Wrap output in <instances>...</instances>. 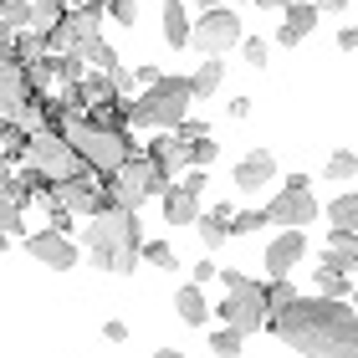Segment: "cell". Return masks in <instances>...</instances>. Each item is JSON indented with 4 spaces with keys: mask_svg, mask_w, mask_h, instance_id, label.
Here are the masks:
<instances>
[{
    "mask_svg": "<svg viewBox=\"0 0 358 358\" xmlns=\"http://www.w3.org/2000/svg\"><path fill=\"white\" fill-rule=\"evenodd\" d=\"M266 328L302 358H358V317L343 297H292Z\"/></svg>",
    "mask_w": 358,
    "mask_h": 358,
    "instance_id": "obj_1",
    "label": "cell"
},
{
    "mask_svg": "<svg viewBox=\"0 0 358 358\" xmlns=\"http://www.w3.org/2000/svg\"><path fill=\"white\" fill-rule=\"evenodd\" d=\"M83 246H87V266L108 271V276H134V266H138V246H143L138 210L113 205V210H103V215H92Z\"/></svg>",
    "mask_w": 358,
    "mask_h": 358,
    "instance_id": "obj_2",
    "label": "cell"
},
{
    "mask_svg": "<svg viewBox=\"0 0 358 358\" xmlns=\"http://www.w3.org/2000/svg\"><path fill=\"white\" fill-rule=\"evenodd\" d=\"M189 103H194L189 77H159L154 87L138 92V103H128V118L143 123V128H154V134H169L174 123L189 118Z\"/></svg>",
    "mask_w": 358,
    "mask_h": 358,
    "instance_id": "obj_3",
    "label": "cell"
},
{
    "mask_svg": "<svg viewBox=\"0 0 358 358\" xmlns=\"http://www.w3.org/2000/svg\"><path fill=\"white\" fill-rule=\"evenodd\" d=\"M21 164H31L36 174H46L52 185H62V179H72L77 169H83V159H77V149L57 134V128H36V134H26Z\"/></svg>",
    "mask_w": 358,
    "mask_h": 358,
    "instance_id": "obj_4",
    "label": "cell"
},
{
    "mask_svg": "<svg viewBox=\"0 0 358 358\" xmlns=\"http://www.w3.org/2000/svg\"><path fill=\"white\" fill-rule=\"evenodd\" d=\"M174 185V179L154 164L149 154H134L123 169H113V194H118V205H128V210H138L143 200H154V194H164Z\"/></svg>",
    "mask_w": 358,
    "mask_h": 358,
    "instance_id": "obj_5",
    "label": "cell"
},
{
    "mask_svg": "<svg viewBox=\"0 0 358 358\" xmlns=\"http://www.w3.org/2000/svg\"><path fill=\"white\" fill-rule=\"evenodd\" d=\"M189 46L200 57H225L231 46H241V15L231 6H210L200 21L189 26Z\"/></svg>",
    "mask_w": 358,
    "mask_h": 358,
    "instance_id": "obj_6",
    "label": "cell"
},
{
    "mask_svg": "<svg viewBox=\"0 0 358 358\" xmlns=\"http://www.w3.org/2000/svg\"><path fill=\"white\" fill-rule=\"evenodd\" d=\"M215 317L225 322V328H236V333H256V328H266V302H262V287L256 282H246V287H231L220 297V307H215Z\"/></svg>",
    "mask_w": 358,
    "mask_h": 358,
    "instance_id": "obj_7",
    "label": "cell"
},
{
    "mask_svg": "<svg viewBox=\"0 0 358 358\" xmlns=\"http://www.w3.org/2000/svg\"><path fill=\"white\" fill-rule=\"evenodd\" d=\"M97 21H103V6H92V10H67L52 31H46V52H52V57L83 52V41L97 36Z\"/></svg>",
    "mask_w": 358,
    "mask_h": 358,
    "instance_id": "obj_8",
    "label": "cell"
},
{
    "mask_svg": "<svg viewBox=\"0 0 358 358\" xmlns=\"http://www.w3.org/2000/svg\"><path fill=\"white\" fill-rule=\"evenodd\" d=\"M26 251L36 256L41 266H52V271H72L77 262H83V246H77L67 231H52V225L36 231V236H26Z\"/></svg>",
    "mask_w": 358,
    "mask_h": 358,
    "instance_id": "obj_9",
    "label": "cell"
},
{
    "mask_svg": "<svg viewBox=\"0 0 358 358\" xmlns=\"http://www.w3.org/2000/svg\"><path fill=\"white\" fill-rule=\"evenodd\" d=\"M317 210H322V205L313 200V189H287V185H282V194L266 205V220H271V225H297V231H302L307 220H317Z\"/></svg>",
    "mask_w": 358,
    "mask_h": 358,
    "instance_id": "obj_10",
    "label": "cell"
},
{
    "mask_svg": "<svg viewBox=\"0 0 358 358\" xmlns=\"http://www.w3.org/2000/svg\"><path fill=\"white\" fill-rule=\"evenodd\" d=\"M302 256H307V236L297 225H276V236L266 246V276H292V266H297Z\"/></svg>",
    "mask_w": 358,
    "mask_h": 358,
    "instance_id": "obj_11",
    "label": "cell"
},
{
    "mask_svg": "<svg viewBox=\"0 0 358 358\" xmlns=\"http://www.w3.org/2000/svg\"><path fill=\"white\" fill-rule=\"evenodd\" d=\"M317 6L313 0H287V10H282V31H276V41L282 46H297V41H307L317 31Z\"/></svg>",
    "mask_w": 358,
    "mask_h": 358,
    "instance_id": "obj_12",
    "label": "cell"
},
{
    "mask_svg": "<svg viewBox=\"0 0 358 358\" xmlns=\"http://www.w3.org/2000/svg\"><path fill=\"white\" fill-rule=\"evenodd\" d=\"M231 179H236V189H251V194L266 189L271 179H276V154H271V149H251V154L231 169Z\"/></svg>",
    "mask_w": 358,
    "mask_h": 358,
    "instance_id": "obj_13",
    "label": "cell"
},
{
    "mask_svg": "<svg viewBox=\"0 0 358 358\" xmlns=\"http://www.w3.org/2000/svg\"><path fill=\"white\" fill-rule=\"evenodd\" d=\"M31 97V83H26V67L21 62H0V118L15 113Z\"/></svg>",
    "mask_w": 358,
    "mask_h": 358,
    "instance_id": "obj_14",
    "label": "cell"
},
{
    "mask_svg": "<svg viewBox=\"0 0 358 358\" xmlns=\"http://www.w3.org/2000/svg\"><path fill=\"white\" fill-rule=\"evenodd\" d=\"M174 313H179V322H189V328H210V297H205V287L200 282L179 287L174 292Z\"/></svg>",
    "mask_w": 358,
    "mask_h": 358,
    "instance_id": "obj_15",
    "label": "cell"
},
{
    "mask_svg": "<svg viewBox=\"0 0 358 358\" xmlns=\"http://www.w3.org/2000/svg\"><path fill=\"white\" fill-rule=\"evenodd\" d=\"M143 154H149V159H154V164L164 169L169 179H174L179 169L189 164V143H179L174 134H154V143H149V149H143Z\"/></svg>",
    "mask_w": 358,
    "mask_h": 358,
    "instance_id": "obj_16",
    "label": "cell"
},
{
    "mask_svg": "<svg viewBox=\"0 0 358 358\" xmlns=\"http://www.w3.org/2000/svg\"><path fill=\"white\" fill-rule=\"evenodd\" d=\"M313 287H317V297H348V292H353V276H348L343 266H338L328 251H322V262H317V276H313Z\"/></svg>",
    "mask_w": 358,
    "mask_h": 358,
    "instance_id": "obj_17",
    "label": "cell"
},
{
    "mask_svg": "<svg viewBox=\"0 0 358 358\" xmlns=\"http://www.w3.org/2000/svg\"><path fill=\"white\" fill-rule=\"evenodd\" d=\"M159 200H164L159 210H164V220H169V225H194V215H200V200H194L189 189H179V185H169L164 194H159Z\"/></svg>",
    "mask_w": 358,
    "mask_h": 358,
    "instance_id": "obj_18",
    "label": "cell"
},
{
    "mask_svg": "<svg viewBox=\"0 0 358 358\" xmlns=\"http://www.w3.org/2000/svg\"><path fill=\"white\" fill-rule=\"evenodd\" d=\"M220 83H225V57H205L200 67L189 72V92H194V97H215Z\"/></svg>",
    "mask_w": 358,
    "mask_h": 358,
    "instance_id": "obj_19",
    "label": "cell"
},
{
    "mask_svg": "<svg viewBox=\"0 0 358 358\" xmlns=\"http://www.w3.org/2000/svg\"><path fill=\"white\" fill-rule=\"evenodd\" d=\"M189 6L185 0H164V41L169 46H189Z\"/></svg>",
    "mask_w": 358,
    "mask_h": 358,
    "instance_id": "obj_20",
    "label": "cell"
},
{
    "mask_svg": "<svg viewBox=\"0 0 358 358\" xmlns=\"http://www.w3.org/2000/svg\"><path fill=\"white\" fill-rule=\"evenodd\" d=\"M328 256H333L348 276H358V231H333V236H328Z\"/></svg>",
    "mask_w": 358,
    "mask_h": 358,
    "instance_id": "obj_21",
    "label": "cell"
},
{
    "mask_svg": "<svg viewBox=\"0 0 358 358\" xmlns=\"http://www.w3.org/2000/svg\"><path fill=\"white\" fill-rule=\"evenodd\" d=\"M62 15H67V6L62 0H31V15H26V31H36V36H46Z\"/></svg>",
    "mask_w": 358,
    "mask_h": 358,
    "instance_id": "obj_22",
    "label": "cell"
},
{
    "mask_svg": "<svg viewBox=\"0 0 358 358\" xmlns=\"http://www.w3.org/2000/svg\"><path fill=\"white\" fill-rule=\"evenodd\" d=\"M83 67H92V72H118V52L103 41V36H92V41H83Z\"/></svg>",
    "mask_w": 358,
    "mask_h": 358,
    "instance_id": "obj_23",
    "label": "cell"
},
{
    "mask_svg": "<svg viewBox=\"0 0 358 358\" xmlns=\"http://www.w3.org/2000/svg\"><path fill=\"white\" fill-rule=\"evenodd\" d=\"M328 220H333V231H358V189L338 194V200L328 205Z\"/></svg>",
    "mask_w": 358,
    "mask_h": 358,
    "instance_id": "obj_24",
    "label": "cell"
},
{
    "mask_svg": "<svg viewBox=\"0 0 358 358\" xmlns=\"http://www.w3.org/2000/svg\"><path fill=\"white\" fill-rule=\"evenodd\" d=\"M205 333H210V353H215V358H241V348H246V333L225 328V322H220V328H205Z\"/></svg>",
    "mask_w": 358,
    "mask_h": 358,
    "instance_id": "obj_25",
    "label": "cell"
},
{
    "mask_svg": "<svg viewBox=\"0 0 358 358\" xmlns=\"http://www.w3.org/2000/svg\"><path fill=\"white\" fill-rule=\"evenodd\" d=\"M266 205L262 210H231V220H225V236H256V231H266Z\"/></svg>",
    "mask_w": 358,
    "mask_h": 358,
    "instance_id": "obj_26",
    "label": "cell"
},
{
    "mask_svg": "<svg viewBox=\"0 0 358 358\" xmlns=\"http://www.w3.org/2000/svg\"><path fill=\"white\" fill-rule=\"evenodd\" d=\"M10 57L21 62V67L41 62V57H46V36H36V31H15V41H10Z\"/></svg>",
    "mask_w": 358,
    "mask_h": 358,
    "instance_id": "obj_27",
    "label": "cell"
},
{
    "mask_svg": "<svg viewBox=\"0 0 358 358\" xmlns=\"http://www.w3.org/2000/svg\"><path fill=\"white\" fill-rule=\"evenodd\" d=\"M297 297V287L287 282V276H266V287H262V302H266V317L271 313H282V307Z\"/></svg>",
    "mask_w": 358,
    "mask_h": 358,
    "instance_id": "obj_28",
    "label": "cell"
},
{
    "mask_svg": "<svg viewBox=\"0 0 358 358\" xmlns=\"http://www.w3.org/2000/svg\"><path fill=\"white\" fill-rule=\"evenodd\" d=\"M322 174L338 179V185H348V179L358 174V154H353V149H333V154H328V164H322Z\"/></svg>",
    "mask_w": 358,
    "mask_h": 358,
    "instance_id": "obj_29",
    "label": "cell"
},
{
    "mask_svg": "<svg viewBox=\"0 0 358 358\" xmlns=\"http://www.w3.org/2000/svg\"><path fill=\"white\" fill-rule=\"evenodd\" d=\"M138 262H149V266H159V271H174L179 256H174L169 241H143V246H138Z\"/></svg>",
    "mask_w": 358,
    "mask_h": 358,
    "instance_id": "obj_30",
    "label": "cell"
},
{
    "mask_svg": "<svg viewBox=\"0 0 358 358\" xmlns=\"http://www.w3.org/2000/svg\"><path fill=\"white\" fill-rule=\"evenodd\" d=\"M194 231H200V241H205L210 251L231 241V236H225V220H215V215H210V210H200V215H194Z\"/></svg>",
    "mask_w": 358,
    "mask_h": 358,
    "instance_id": "obj_31",
    "label": "cell"
},
{
    "mask_svg": "<svg viewBox=\"0 0 358 358\" xmlns=\"http://www.w3.org/2000/svg\"><path fill=\"white\" fill-rule=\"evenodd\" d=\"M21 215H26V205L0 189V236H21Z\"/></svg>",
    "mask_w": 358,
    "mask_h": 358,
    "instance_id": "obj_32",
    "label": "cell"
},
{
    "mask_svg": "<svg viewBox=\"0 0 358 358\" xmlns=\"http://www.w3.org/2000/svg\"><path fill=\"white\" fill-rule=\"evenodd\" d=\"M0 149H6L10 159H21V149H26V128L15 123V118H0Z\"/></svg>",
    "mask_w": 358,
    "mask_h": 358,
    "instance_id": "obj_33",
    "label": "cell"
},
{
    "mask_svg": "<svg viewBox=\"0 0 358 358\" xmlns=\"http://www.w3.org/2000/svg\"><path fill=\"white\" fill-rule=\"evenodd\" d=\"M215 159H220V143L210 138V134L189 143V164H194V169H210V164H215Z\"/></svg>",
    "mask_w": 358,
    "mask_h": 358,
    "instance_id": "obj_34",
    "label": "cell"
},
{
    "mask_svg": "<svg viewBox=\"0 0 358 358\" xmlns=\"http://www.w3.org/2000/svg\"><path fill=\"white\" fill-rule=\"evenodd\" d=\"M103 10H108L118 26H134V21H138V0H103Z\"/></svg>",
    "mask_w": 358,
    "mask_h": 358,
    "instance_id": "obj_35",
    "label": "cell"
},
{
    "mask_svg": "<svg viewBox=\"0 0 358 358\" xmlns=\"http://www.w3.org/2000/svg\"><path fill=\"white\" fill-rule=\"evenodd\" d=\"M241 57H246V67H266L271 52H266V41H256V36L246 41V36H241Z\"/></svg>",
    "mask_w": 358,
    "mask_h": 358,
    "instance_id": "obj_36",
    "label": "cell"
},
{
    "mask_svg": "<svg viewBox=\"0 0 358 358\" xmlns=\"http://www.w3.org/2000/svg\"><path fill=\"white\" fill-rule=\"evenodd\" d=\"M179 189H189L194 200H205V189H210V169H189L185 179H179Z\"/></svg>",
    "mask_w": 358,
    "mask_h": 358,
    "instance_id": "obj_37",
    "label": "cell"
},
{
    "mask_svg": "<svg viewBox=\"0 0 358 358\" xmlns=\"http://www.w3.org/2000/svg\"><path fill=\"white\" fill-rule=\"evenodd\" d=\"M159 77H164L159 67H138V72H128V83H123V92H128V87H138V92H143V87H154Z\"/></svg>",
    "mask_w": 358,
    "mask_h": 358,
    "instance_id": "obj_38",
    "label": "cell"
},
{
    "mask_svg": "<svg viewBox=\"0 0 358 358\" xmlns=\"http://www.w3.org/2000/svg\"><path fill=\"white\" fill-rule=\"evenodd\" d=\"M189 282H200V287H205V282H215V262H210V256H200V262L189 266Z\"/></svg>",
    "mask_w": 358,
    "mask_h": 358,
    "instance_id": "obj_39",
    "label": "cell"
},
{
    "mask_svg": "<svg viewBox=\"0 0 358 358\" xmlns=\"http://www.w3.org/2000/svg\"><path fill=\"white\" fill-rule=\"evenodd\" d=\"M103 338H108V343H128V322L108 317V322H103Z\"/></svg>",
    "mask_w": 358,
    "mask_h": 358,
    "instance_id": "obj_40",
    "label": "cell"
},
{
    "mask_svg": "<svg viewBox=\"0 0 358 358\" xmlns=\"http://www.w3.org/2000/svg\"><path fill=\"white\" fill-rule=\"evenodd\" d=\"M215 282H225V292H231V287H246V282H251V276L231 266V271H215Z\"/></svg>",
    "mask_w": 358,
    "mask_h": 358,
    "instance_id": "obj_41",
    "label": "cell"
},
{
    "mask_svg": "<svg viewBox=\"0 0 358 358\" xmlns=\"http://www.w3.org/2000/svg\"><path fill=\"white\" fill-rule=\"evenodd\" d=\"M313 6H317V15H343L353 0H313Z\"/></svg>",
    "mask_w": 358,
    "mask_h": 358,
    "instance_id": "obj_42",
    "label": "cell"
},
{
    "mask_svg": "<svg viewBox=\"0 0 358 358\" xmlns=\"http://www.w3.org/2000/svg\"><path fill=\"white\" fill-rule=\"evenodd\" d=\"M338 52H358V31H353V26L338 31Z\"/></svg>",
    "mask_w": 358,
    "mask_h": 358,
    "instance_id": "obj_43",
    "label": "cell"
},
{
    "mask_svg": "<svg viewBox=\"0 0 358 358\" xmlns=\"http://www.w3.org/2000/svg\"><path fill=\"white\" fill-rule=\"evenodd\" d=\"M10 174H15V159H10L6 149H0V189H6V185H10Z\"/></svg>",
    "mask_w": 358,
    "mask_h": 358,
    "instance_id": "obj_44",
    "label": "cell"
},
{
    "mask_svg": "<svg viewBox=\"0 0 358 358\" xmlns=\"http://www.w3.org/2000/svg\"><path fill=\"white\" fill-rule=\"evenodd\" d=\"M72 225V210H62V205H52V231H67Z\"/></svg>",
    "mask_w": 358,
    "mask_h": 358,
    "instance_id": "obj_45",
    "label": "cell"
},
{
    "mask_svg": "<svg viewBox=\"0 0 358 358\" xmlns=\"http://www.w3.org/2000/svg\"><path fill=\"white\" fill-rule=\"evenodd\" d=\"M231 118H251V97H231Z\"/></svg>",
    "mask_w": 358,
    "mask_h": 358,
    "instance_id": "obj_46",
    "label": "cell"
},
{
    "mask_svg": "<svg viewBox=\"0 0 358 358\" xmlns=\"http://www.w3.org/2000/svg\"><path fill=\"white\" fill-rule=\"evenodd\" d=\"M67 10H92V6H103V0H62Z\"/></svg>",
    "mask_w": 358,
    "mask_h": 358,
    "instance_id": "obj_47",
    "label": "cell"
},
{
    "mask_svg": "<svg viewBox=\"0 0 358 358\" xmlns=\"http://www.w3.org/2000/svg\"><path fill=\"white\" fill-rule=\"evenodd\" d=\"M256 6H262V10H276V15H282V10H287V0H256Z\"/></svg>",
    "mask_w": 358,
    "mask_h": 358,
    "instance_id": "obj_48",
    "label": "cell"
},
{
    "mask_svg": "<svg viewBox=\"0 0 358 358\" xmlns=\"http://www.w3.org/2000/svg\"><path fill=\"white\" fill-rule=\"evenodd\" d=\"M154 358H185V353H179V348H159Z\"/></svg>",
    "mask_w": 358,
    "mask_h": 358,
    "instance_id": "obj_49",
    "label": "cell"
},
{
    "mask_svg": "<svg viewBox=\"0 0 358 358\" xmlns=\"http://www.w3.org/2000/svg\"><path fill=\"white\" fill-rule=\"evenodd\" d=\"M348 297H353V317H358V282H353V292H348Z\"/></svg>",
    "mask_w": 358,
    "mask_h": 358,
    "instance_id": "obj_50",
    "label": "cell"
},
{
    "mask_svg": "<svg viewBox=\"0 0 358 358\" xmlns=\"http://www.w3.org/2000/svg\"><path fill=\"white\" fill-rule=\"evenodd\" d=\"M194 6H200V10H210V6H220V0H194Z\"/></svg>",
    "mask_w": 358,
    "mask_h": 358,
    "instance_id": "obj_51",
    "label": "cell"
}]
</instances>
